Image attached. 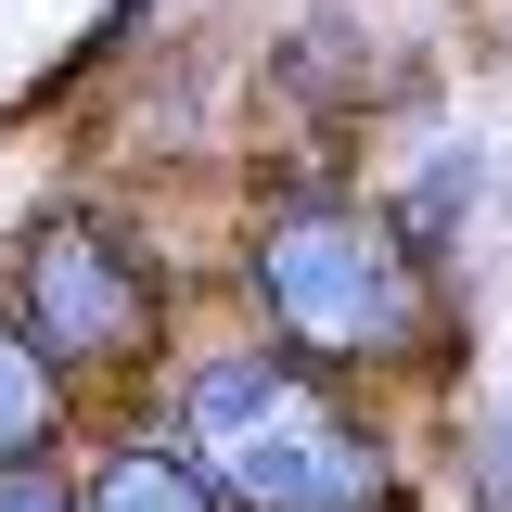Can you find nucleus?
I'll use <instances>...</instances> for the list:
<instances>
[{
    "label": "nucleus",
    "instance_id": "3",
    "mask_svg": "<svg viewBox=\"0 0 512 512\" xmlns=\"http://www.w3.org/2000/svg\"><path fill=\"white\" fill-rule=\"evenodd\" d=\"M0 320H13L64 384L77 372H128V359L167 333V269L128 244L103 205H39L26 244H13V308Z\"/></svg>",
    "mask_w": 512,
    "mask_h": 512
},
{
    "label": "nucleus",
    "instance_id": "2",
    "mask_svg": "<svg viewBox=\"0 0 512 512\" xmlns=\"http://www.w3.org/2000/svg\"><path fill=\"white\" fill-rule=\"evenodd\" d=\"M180 448L231 512H397V448L282 346L192 359L180 384Z\"/></svg>",
    "mask_w": 512,
    "mask_h": 512
},
{
    "label": "nucleus",
    "instance_id": "7",
    "mask_svg": "<svg viewBox=\"0 0 512 512\" xmlns=\"http://www.w3.org/2000/svg\"><path fill=\"white\" fill-rule=\"evenodd\" d=\"M474 512H512V397L487 410V436H474Z\"/></svg>",
    "mask_w": 512,
    "mask_h": 512
},
{
    "label": "nucleus",
    "instance_id": "5",
    "mask_svg": "<svg viewBox=\"0 0 512 512\" xmlns=\"http://www.w3.org/2000/svg\"><path fill=\"white\" fill-rule=\"evenodd\" d=\"M52 436H64V372L0 320V461H39Z\"/></svg>",
    "mask_w": 512,
    "mask_h": 512
},
{
    "label": "nucleus",
    "instance_id": "6",
    "mask_svg": "<svg viewBox=\"0 0 512 512\" xmlns=\"http://www.w3.org/2000/svg\"><path fill=\"white\" fill-rule=\"evenodd\" d=\"M0 512H77V474H52V448L39 461H0Z\"/></svg>",
    "mask_w": 512,
    "mask_h": 512
},
{
    "label": "nucleus",
    "instance_id": "4",
    "mask_svg": "<svg viewBox=\"0 0 512 512\" xmlns=\"http://www.w3.org/2000/svg\"><path fill=\"white\" fill-rule=\"evenodd\" d=\"M77 512H231L205 487V461L192 448H154V436H116L90 474H77Z\"/></svg>",
    "mask_w": 512,
    "mask_h": 512
},
{
    "label": "nucleus",
    "instance_id": "1",
    "mask_svg": "<svg viewBox=\"0 0 512 512\" xmlns=\"http://www.w3.org/2000/svg\"><path fill=\"white\" fill-rule=\"evenodd\" d=\"M244 295L269 308L282 359L320 372H397L436 346V256L359 192H282L244 244Z\"/></svg>",
    "mask_w": 512,
    "mask_h": 512
}]
</instances>
